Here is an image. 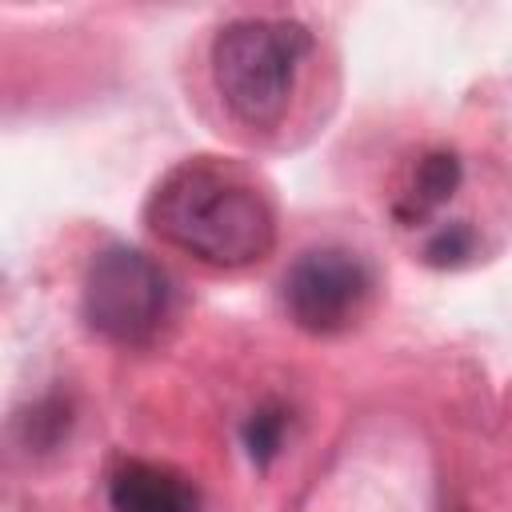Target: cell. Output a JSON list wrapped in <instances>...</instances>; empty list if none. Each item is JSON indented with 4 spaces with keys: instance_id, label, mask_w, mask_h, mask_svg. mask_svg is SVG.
<instances>
[{
    "instance_id": "cell-4",
    "label": "cell",
    "mask_w": 512,
    "mask_h": 512,
    "mask_svg": "<svg viewBox=\"0 0 512 512\" xmlns=\"http://www.w3.org/2000/svg\"><path fill=\"white\" fill-rule=\"evenodd\" d=\"M372 272L348 248H308L284 272V308L312 336L344 332L368 304Z\"/></svg>"
},
{
    "instance_id": "cell-3",
    "label": "cell",
    "mask_w": 512,
    "mask_h": 512,
    "mask_svg": "<svg viewBox=\"0 0 512 512\" xmlns=\"http://www.w3.org/2000/svg\"><path fill=\"white\" fill-rule=\"evenodd\" d=\"M80 308L88 328L108 344L144 348L172 316V280L140 248L108 244L88 260Z\"/></svg>"
},
{
    "instance_id": "cell-6",
    "label": "cell",
    "mask_w": 512,
    "mask_h": 512,
    "mask_svg": "<svg viewBox=\"0 0 512 512\" xmlns=\"http://www.w3.org/2000/svg\"><path fill=\"white\" fill-rule=\"evenodd\" d=\"M460 184V160L456 156H428L420 168H416V208H432L440 200L452 196V188Z\"/></svg>"
},
{
    "instance_id": "cell-2",
    "label": "cell",
    "mask_w": 512,
    "mask_h": 512,
    "mask_svg": "<svg viewBox=\"0 0 512 512\" xmlns=\"http://www.w3.org/2000/svg\"><path fill=\"white\" fill-rule=\"evenodd\" d=\"M312 32L288 16H240L212 40V84L228 116L252 132H268L288 116Z\"/></svg>"
},
{
    "instance_id": "cell-5",
    "label": "cell",
    "mask_w": 512,
    "mask_h": 512,
    "mask_svg": "<svg viewBox=\"0 0 512 512\" xmlns=\"http://www.w3.org/2000/svg\"><path fill=\"white\" fill-rule=\"evenodd\" d=\"M108 508L112 512H200V496L180 472L164 464L124 460L108 476Z\"/></svg>"
},
{
    "instance_id": "cell-7",
    "label": "cell",
    "mask_w": 512,
    "mask_h": 512,
    "mask_svg": "<svg viewBox=\"0 0 512 512\" xmlns=\"http://www.w3.org/2000/svg\"><path fill=\"white\" fill-rule=\"evenodd\" d=\"M284 424H288L284 420V408H260V412L248 416V424H244V448H248V456L256 464H268L280 452Z\"/></svg>"
},
{
    "instance_id": "cell-1",
    "label": "cell",
    "mask_w": 512,
    "mask_h": 512,
    "mask_svg": "<svg viewBox=\"0 0 512 512\" xmlns=\"http://www.w3.org/2000/svg\"><path fill=\"white\" fill-rule=\"evenodd\" d=\"M144 212L164 244L212 268H248L276 244V212L268 196L240 168L208 156L168 168Z\"/></svg>"
},
{
    "instance_id": "cell-8",
    "label": "cell",
    "mask_w": 512,
    "mask_h": 512,
    "mask_svg": "<svg viewBox=\"0 0 512 512\" xmlns=\"http://www.w3.org/2000/svg\"><path fill=\"white\" fill-rule=\"evenodd\" d=\"M472 252V232L468 228H448V232H440L432 244H428V256H432V264H448V260H460V256H468Z\"/></svg>"
}]
</instances>
